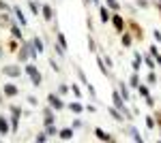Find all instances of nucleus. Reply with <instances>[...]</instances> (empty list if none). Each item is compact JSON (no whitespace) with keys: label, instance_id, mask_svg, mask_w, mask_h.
I'll use <instances>...</instances> for the list:
<instances>
[{"label":"nucleus","instance_id":"nucleus-12","mask_svg":"<svg viewBox=\"0 0 161 143\" xmlns=\"http://www.w3.org/2000/svg\"><path fill=\"white\" fill-rule=\"evenodd\" d=\"M11 130V126H9V122L4 118H0V135H7V132Z\"/></svg>","mask_w":161,"mask_h":143},{"label":"nucleus","instance_id":"nucleus-24","mask_svg":"<svg viewBox=\"0 0 161 143\" xmlns=\"http://www.w3.org/2000/svg\"><path fill=\"white\" fill-rule=\"evenodd\" d=\"M58 45H60L62 49H67V38H64V34H62V32H58Z\"/></svg>","mask_w":161,"mask_h":143},{"label":"nucleus","instance_id":"nucleus-9","mask_svg":"<svg viewBox=\"0 0 161 143\" xmlns=\"http://www.w3.org/2000/svg\"><path fill=\"white\" fill-rule=\"evenodd\" d=\"M95 135H97V139H99V141H112V137L103 130V128H97V130H95Z\"/></svg>","mask_w":161,"mask_h":143},{"label":"nucleus","instance_id":"nucleus-39","mask_svg":"<svg viewBox=\"0 0 161 143\" xmlns=\"http://www.w3.org/2000/svg\"><path fill=\"white\" fill-rule=\"evenodd\" d=\"M9 24V19H7V15H0V26H7Z\"/></svg>","mask_w":161,"mask_h":143},{"label":"nucleus","instance_id":"nucleus-43","mask_svg":"<svg viewBox=\"0 0 161 143\" xmlns=\"http://www.w3.org/2000/svg\"><path fill=\"white\" fill-rule=\"evenodd\" d=\"M155 58H157V64H159V66H161V56H159V54H157Z\"/></svg>","mask_w":161,"mask_h":143},{"label":"nucleus","instance_id":"nucleus-32","mask_svg":"<svg viewBox=\"0 0 161 143\" xmlns=\"http://www.w3.org/2000/svg\"><path fill=\"white\" fill-rule=\"evenodd\" d=\"M71 90H73V94L77 96V98H82V92H80V88H77V85H71Z\"/></svg>","mask_w":161,"mask_h":143},{"label":"nucleus","instance_id":"nucleus-1","mask_svg":"<svg viewBox=\"0 0 161 143\" xmlns=\"http://www.w3.org/2000/svg\"><path fill=\"white\" fill-rule=\"evenodd\" d=\"M112 103H114V107L118 109V111H120V113H123V115H125V118H127V120L131 118V113H129V111H127V107H125V100H123V98H120V94H118L116 90L112 92Z\"/></svg>","mask_w":161,"mask_h":143},{"label":"nucleus","instance_id":"nucleus-15","mask_svg":"<svg viewBox=\"0 0 161 143\" xmlns=\"http://www.w3.org/2000/svg\"><path fill=\"white\" fill-rule=\"evenodd\" d=\"M140 66H142V56H140V54H136V56H133V71H140Z\"/></svg>","mask_w":161,"mask_h":143},{"label":"nucleus","instance_id":"nucleus-28","mask_svg":"<svg viewBox=\"0 0 161 143\" xmlns=\"http://www.w3.org/2000/svg\"><path fill=\"white\" fill-rule=\"evenodd\" d=\"M137 92H140V94H142L144 98H146V96H148V88H146V85H142V84H140V85H137Z\"/></svg>","mask_w":161,"mask_h":143},{"label":"nucleus","instance_id":"nucleus-17","mask_svg":"<svg viewBox=\"0 0 161 143\" xmlns=\"http://www.w3.org/2000/svg\"><path fill=\"white\" fill-rule=\"evenodd\" d=\"M69 111H73V113H82L84 107H82L80 103H71V105H69Z\"/></svg>","mask_w":161,"mask_h":143},{"label":"nucleus","instance_id":"nucleus-16","mask_svg":"<svg viewBox=\"0 0 161 143\" xmlns=\"http://www.w3.org/2000/svg\"><path fill=\"white\" fill-rule=\"evenodd\" d=\"M129 135H131V139L133 141H137V143H142V135L136 130V128H129Z\"/></svg>","mask_w":161,"mask_h":143},{"label":"nucleus","instance_id":"nucleus-41","mask_svg":"<svg viewBox=\"0 0 161 143\" xmlns=\"http://www.w3.org/2000/svg\"><path fill=\"white\" fill-rule=\"evenodd\" d=\"M77 75H80V79H82V84H88V81H86V75H84L82 71H77Z\"/></svg>","mask_w":161,"mask_h":143},{"label":"nucleus","instance_id":"nucleus-42","mask_svg":"<svg viewBox=\"0 0 161 143\" xmlns=\"http://www.w3.org/2000/svg\"><path fill=\"white\" fill-rule=\"evenodd\" d=\"M155 41H157V43H161V32H157V30H155Z\"/></svg>","mask_w":161,"mask_h":143},{"label":"nucleus","instance_id":"nucleus-10","mask_svg":"<svg viewBox=\"0 0 161 143\" xmlns=\"http://www.w3.org/2000/svg\"><path fill=\"white\" fill-rule=\"evenodd\" d=\"M43 115H45V126H47V124H54V111H52V107L45 109Z\"/></svg>","mask_w":161,"mask_h":143},{"label":"nucleus","instance_id":"nucleus-27","mask_svg":"<svg viewBox=\"0 0 161 143\" xmlns=\"http://www.w3.org/2000/svg\"><path fill=\"white\" fill-rule=\"evenodd\" d=\"M142 62H146V66H148V69H155V60L150 58V56H146V58H142Z\"/></svg>","mask_w":161,"mask_h":143},{"label":"nucleus","instance_id":"nucleus-34","mask_svg":"<svg viewBox=\"0 0 161 143\" xmlns=\"http://www.w3.org/2000/svg\"><path fill=\"white\" fill-rule=\"evenodd\" d=\"M58 92H60V94H67V92H69V85H64V84H62L60 88H58Z\"/></svg>","mask_w":161,"mask_h":143},{"label":"nucleus","instance_id":"nucleus-30","mask_svg":"<svg viewBox=\"0 0 161 143\" xmlns=\"http://www.w3.org/2000/svg\"><path fill=\"white\" fill-rule=\"evenodd\" d=\"M28 4H30V11H32V13H35V15H37V13H39V4H37V2H35V0H30Z\"/></svg>","mask_w":161,"mask_h":143},{"label":"nucleus","instance_id":"nucleus-11","mask_svg":"<svg viewBox=\"0 0 161 143\" xmlns=\"http://www.w3.org/2000/svg\"><path fill=\"white\" fill-rule=\"evenodd\" d=\"M4 94H7V96H15V94H17V85L7 84V85H4Z\"/></svg>","mask_w":161,"mask_h":143},{"label":"nucleus","instance_id":"nucleus-20","mask_svg":"<svg viewBox=\"0 0 161 143\" xmlns=\"http://www.w3.org/2000/svg\"><path fill=\"white\" fill-rule=\"evenodd\" d=\"M129 85H133V88H137V85H140V75H137V73H133V75H131Z\"/></svg>","mask_w":161,"mask_h":143},{"label":"nucleus","instance_id":"nucleus-45","mask_svg":"<svg viewBox=\"0 0 161 143\" xmlns=\"http://www.w3.org/2000/svg\"><path fill=\"white\" fill-rule=\"evenodd\" d=\"M159 9H161V7H159Z\"/></svg>","mask_w":161,"mask_h":143},{"label":"nucleus","instance_id":"nucleus-4","mask_svg":"<svg viewBox=\"0 0 161 143\" xmlns=\"http://www.w3.org/2000/svg\"><path fill=\"white\" fill-rule=\"evenodd\" d=\"M47 100H50V107L52 109H62V107H64V103H62L56 94H50V96H47Z\"/></svg>","mask_w":161,"mask_h":143},{"label":"nucleus","instance_id":"nucleus-13","mask_svg":"<svg viewBox=\"0 0 161 143\" xmlns=\"http://www.w3.org/2000/svg\"><path fill=\"white\" fill-rule=\"evenodd\" d=\"M32 47H35V51H43V41H41V38H39V36H35V38H32Z\"/></svg>","mask_w":161,"mask_h":143},{"label":"nucleus","instance_id":"nucleus-5","mask_svg":"<svg viewBox=\"0 0 161 143\" xmlns=\"http://www.w3.org/2000/svg\"><path fill=\"white\" fill-rule=\"evenodd\" d=\"M110 19H112V24H114V28H116V30H118V32H123V28H125V22H123V17H120V15H116V13H114V15H112Z\"/></svg>","mask_w":161,"mask_h":143},{"label":"nucleus","instance_id":"nucleus-35","mask_svg":"<svg viewBox=\"0 0 161 143\" xmlns=\"http://www.w3.org/2000/svg\"><path fill=\"white\" fill-rule=\"evenodd\" d=\"M146 105H148V107H153V105H155V98H153V96H146Z\"/></svg>","mask_w":161,"mask_h":143},{"label":"nucleus","instance_id":"nucleus-7","mask_svg":"<svg viewBox=\"0 0 161 143\" xmlns=\"http://www.w3.org/2000/svg\"><path fill=\"white\" fill-rule=\"evenodd\" d=\"M58 137H60L62 141H69V139H73V128H62L58 132Z\"/></svg>","mask_w":161,"mask_h":143},{"label":"nucleus","instance_id":"nucleus-29","mask_svg":"<svg viewBox=\"0 0 161 143\" xmlns=\"http://www.w3.org/2000/svg\"><path fill=\"white\" fill-rule=\"evenodd\" d=\"M97 64H99V71L103 75H108V66H103V58H97Z\"/></svg>","mask_w":161,"mask_h":143},{"label":"nucleus","instance_id":"nucleus-21","mask_svg":"<svg viewBox=\"0 0 161 143\" xmlns=\"http://www.w3.org/2000/svg\"><path fill=\"white\" fill-rule=\"evenodd\" d=\"M45 135H58V130H56V126H54V124H47V126H45Z\"/></svg>","mask_w":161,"mask_h":143},{"label":"nucleus","instance_id":"nucleus-38","mask_svg":"<svg viewBox=\"0 0 161 143\" xmlns=\"http://www.w3.org/2000/svg\"><path fill=\"white\" fill-rule=\"evenodd\" d=\"M88 47H90V51H95V41H92V36H88Z\"/></svg>","mask_w":161,"mask_h":143},{"label":"nucleus","instance_id":"nucleus-23","mask_svg":"<svg viewBox=\"0 0 161 143\" xmlns=\"http://www.w3.org/2000/svg\"><path fill=\"white\" fill-rule=\"evenodd\" d=\"M11 34L15 38H22V28H17V26H11Z\"/></svg>","mask_w":161,"mask_h":143},{"label":"nucleus","instance_id":"nucleus-37","mask_svg":"<svg viewBox=\"0 0 161 143\" xmlns=\"http://www.w3.org/2000/svg\"><path fill=\"white\" fill-rule=\"evenodd\" d=\"M146 126H148V128H155V120H153V118H146Z\"/></svg>","mask_w":161,"mask_h":143},{"label":"nucleus","instance_id":"nucleus-6","mask_svg":"<svg viewBox=\"0 0 161 143\" xmlns=\"http://www.w3.org/2000/svg\"><path fill=\"white\" fill-rule=\"evenodd\" d=\"M2 73H4V75H9V77H19L22 69H19V66H4Z\"/></svg>","mask_w":161,"mask_h":143},{"label":"nucleus","instance_id":"nucleus-40","mask_svg":"<svg viewBox=\"0 0 161 143\" xmlns=\"http://www.w3.org/2000/svg\"><path fill=\"white\" fill-rule=\"evenodd\" d=\"M37 141H39V143H43V141H47V135H37Z\"/></svg>","mask_w":161,"mask_h":143},{"label":"nucleus","instance_id":"nucleus-31","mask_svg":"<svg viewBox=\"0 0 161 143\" xmlns=\"http://www.w3.org/2000/svg\"><path fill=\"white\" fill-rule=\"evenodd\" d=\"M123 45H125V47L131 45V34H123Z\"/></svg>","mask_w":161,"mask_h":143},{"label":"nucleus","instance_id":"nucleus-33","mask_svg":"<svg viewBox=\"0 0 161 143\" xmlns=\"http://www.w3.org/2000/svg\"><path fill=\"white\" fill-rule=\"evenodd\" d=\"M11 128H13V130H17V115H13V118H11Z\"/></svg>","mask_w":161,"mask_h":143},{"label":"nucleus","instance_id":"nucleus-2","mask_svg":"<svg viewBox=\"0 0 161 143\" xmlns=\"http://www.w3.org/2000/svg\"><path fill=\"white\" fill-rule=\"evenodd\" d=\"M28 58H37V51H35V47H32V43L24 45V47L17 51V60H19V62H26Z\"/></svg>","mask_w":161,"mask_h":143},{"label":"nucleus","instance_id":"nucleus-22","mask_svg":"<svg viewBox=\"0 0 161 143\" xmlns=\"http://www.w3.org/2000/svg\"><path fill=\"white\" fill-rule=\"evenodd\" d=\"M110 17H112V15H110V11H108L105 7H101V22H108Z\"/></svg>","mask_w":161,"mask_h":143},{"label":"nucleus","instance_id":"nucleus-8","mask_svg":"<svg viewBox=\"0 0 161 143\" xmlns=\"http://www.w3.org/2000/svg\"><path fill=\"white\" fill-rule=\"evenodd\" d=\"M41 13H43V19H47V22L54 17V11H52L50 4H43V7H41Z\"/></svg>","mask_w":161,"mask_h":143},{"label":"nucleus","instance_id":"nucleus-26","mask_svg":"<svg viewBox=\"0 0 161 143\" xmlns=\"http://www.w3.org/2000/svg\"><path fill=\"white\" fill-rule=\"evenodd\" d=\"M146 81H148L150 85H155V84H157V75H155V73L150 71V73H148V77H146Z\"/></svg>","mask_w":161,"mask_h":143},{"label":"nucleus","instance_id":"nucleus-14","mask_svg":"<svg viewBox=\"0 0 161 143\" xmlns=\"http://www.w3.org/2000/svg\"><path fill=\"white\" fill-rule=\"evenodd\" d=\"M13 13L17 15V19H19V24H22V26H26V15L22 13V9H17V7H15V9H13Z\"/></svg>","mask_w":161,"mask_h":143},{"label":"nucleus","instance_id":"nucleus-3","mask_svg":"<svg viewBox=\"0 0 161 143\" xmlns=\"http://www.w3.org/2000/svg\"><path fill=\"white\" fill-rule=\"evenodd\" d=\"M26 73L30 75V81H32L35 85H41V73L37 71L35 64H28V66H26Z\"/></svg>","mask_w":161,"mask_h":143},{"label":"nucleus","instance_id":"nucleus-25","mask_svg":"<svg viewBox=\"0 0 161 143\" xmlns=\"http://www.w3.org/2000/svg\"><path fill=\"white\" fill-rule=\"evenodd\" d=\"M120 94H123V100H129V90L125 84H120Z\"/></svg>","mask_w":161,"mask_h":143},{"label":"nucleus","instance_id":"nucleus-18","mask_svg":"<svg viewBox=\"0 0 161 143\" xmlns=\"http://www.w3.org/2000/svg\"><path fill=\"white\" fill-rule=\"evenodd\" d=\"M110 115H112L114 120H123V118H125V115H123V113H120L116 107H110Z\"/></svg>","mask_w":161,"mask_h":143},{"label":"nucleus","instance_id":"nucleus-44","mask_svg":"<svg viewBox=\"0 0 161 143\" xmlns=\"http://www.w3.org/2000/svg\"><path fill=\"white\" fill-rule=\"evenodd\" d=\"M157 2H159V4H161V0H157Z\"/></svg>","mask_w":161,"mask_h":143},{"label":"nucleus","instance_id":"nucleus-36","mask_svg":"<svg viewBox=\"0 0 161 143\" xmlns=\"http://www.w3.org/2000/svg\"><path fill=\"white\" fill-rule=\"evenodd\" d=\"M11 113H13V115H19V113H22V109H19V107H15V105H13V107H11Z\"/></svg>","mask_w":161,"mask_h":143},{"label":"nucleus","instance_id":"nucleus-19","mask_svg":"<svg viewBox=\"0 0 161 143\" xmlns=\"http://www.w3.org/2000/svg\"><path fill=\"white\" fill-rule=\"evenodd\" d=\"M105 4L110 7L112 11H118V9H120V4H118V0H105Z\"/></svg>","mask_w":161,"mask_h":143}]
</instances>
